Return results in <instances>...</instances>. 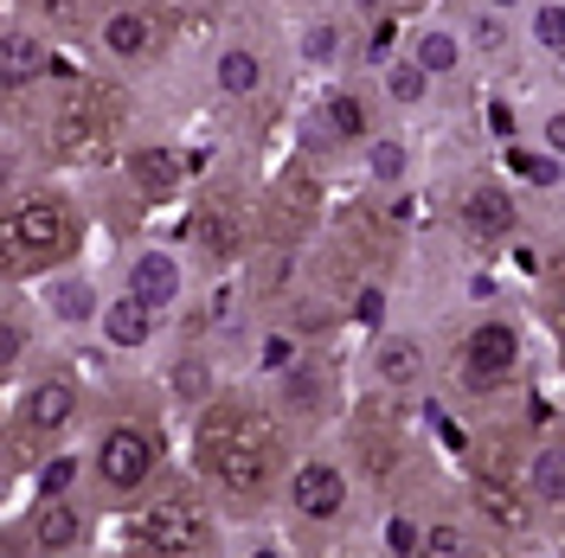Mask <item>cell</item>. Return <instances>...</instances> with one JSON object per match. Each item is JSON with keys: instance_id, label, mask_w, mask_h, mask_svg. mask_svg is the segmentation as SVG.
<instances>
[{"instance_id": "cell-1", "label": "cell", "mask_w": 565, "mask_h": 558, "mask_svg": "<svg viewBox=\"0 0 565 558\" xmlns=\"http://www.w3.org/2000/svg\"><path fill=\"white\" fill-rule=\"evenodd\" d=\"M206 455H212V475L238 494H257L270 482V469H277V443H270L264 423H218Z\"/></svg>"}, {"instance_id": "cell-2", "label": "cell", "mask_w": 565, "mask_h": 558, "mask_svg": "<svg viewBox=\"0 0 565 558\" xmlns=\"http://www.w3.org/2000/svg\"><path fill=\"white\" fill-rule=\"evenodd\" d=\"M206 514L200 507H186V501H154L148 514L136 521V546L141 552H168V558H186L206 546Z\"/></svg>"}, {"instance_id": "cell-3", "label": "cell", "mask_w": 565, "mask_h": 558, "mask_svg": "<svg viewBox=\"0 0 565 558\" xmlns=\"http://www.w3.org/2000/svg\"><path fill=\"white\" fill-rule=\"evenodd\" d=\"M7 245L26 257H65L71 250V212L58 200H26L7 218Z\"/></svg>"}, {"instance_id": "cell-4", "label": "cell", "mask_w": 565, "mask_h": 558, "mask_svg": "<svg viewBox=\"0 0 565 558\" xmlns=\"http://www.w3.org/2000/svg\"><path fill=\"white\" fill-rule=\"evenodd\" d=\"M154 455H161V443L148 430H136V423H122V430H109L104 450H97V475H104L109 489H136V482H148Z\"/></svg>"}, {"instance_id": "cell-5", "label": "cell", "mask_w": 565, "mask_h": 558, "mask_svg": "<svg viewBox=\"0 0 565 558\" xmlns=\"http://www.w3.org/2000/svg\"><path fill=\"white\" fill-rule=\"evenodd\" d=\"M514 353H521V334H514L508 321H482V328L469 334V379L494 385L508 366H514Z\"/></svg>"}, {"instance_id": "cell-6", "label": "cell", "mask_w": 565, "mask_h": 558, "mask_svg": "<svg viewBox=\"0 0 565 558\" xmlns=\"http://www.w3.org/2000/svg\"><path fill=\"white\" fill-rule=\"evenodd\" d=\"M296 514H309V521H334L341 514V501H348V482H341V469H328V462H309L302 475H296Z\"/></svg>"}, {"instance_id": "cell-7", "label": "cell", "mask_w": 565, "mask_h": 558, "mask_svg": "<svg viewBox=\"0 0 565 558\" xmlns=\"http://www.w3.org/2000/svg\"><path fill=\"white\" fill-rule=\"evenodd\" d=\"M462 212H469V232H476V238H508V232H514V206H508L501 186H476Z\"/></svg>"}, {"instance_id": "cell-8", "label": "cell", "mask_w": 565, "mask_h": 558, "mask_svg": "<svg viewBox=\"0 0 565 558\" xmlns=\"http://www.w3.org/2000/svg\"><path fill=\"white\" fill-rule=\"evenodd\" d=\"M129 289H136L148 309H168V302H174V289H180L174 257H141L136 270H129Z\"/></svg>"}, {"instance_id": "cell-9", "label": "cell", "mask_w": 565, "mask_h": 558, "mask_svg": "<svg viewBox=\"0 0 565 558\" xmlns=\"http://www.w3.org/2000/svg\"><path fill=\"white\" fill-rule=\"evenodd\" d=\"M39 71H45V45H39L33 33H7V45H0V77H7V90L33 84Z\"/></svg>"}, {"instance_id": "cell-10", "label": "cell", "mask_w": 565, "mask_h": 558, "mask_svg": "<svg viewBox=\"0 0 565 558\" xmlns=\"http://www.w3.org/2000/svg\"><path fill=\"white\" fill-rule=\"evenodd\" d=\"M148 314H154V309L129 289L122 302H109V309H104V334L116 341V347H141V341H148Z\"/></svg>"}, {"instance_id": "cell-11", "label": "cell", "mask_w": 565, "mask_h": 558, "mask_svg": "<svg viewBox=\"0 0 565 558\" xmlns=\"http://www.w3.org/2000/svg\"><path fill=\"white\" fill-rule=\"evenodd\" d=\"M71 411H77L71 385H39L33 398H26V423H33V430H45V437H52V430H65Z\"/></svg>"}, {"instance_id": "cell-12", "label": "cell", "mask_w": 565, "mask_h": 558, "mask_svg": "<svg viewBox=\"0 0 565 558\" xmlns=\"http://www.w3.org/2000/svg\"><path fill=\"white\" fill-rule=\"evenodd\" d=\"M129 174H136L148 193H168V186L180 180V154L174 148H141L136 161H129Z\"/></svg>"}, {"instance_id": "cell-13", "label": "cell", "mask_w": 565, "mask_h": 558, "mask_svg": "<svg viewBox=\"0 0 565 558\" xmlns=\"http://www.w3.org/2000/svg\"><path fill=\"white\" fill-rule=\"evenodd\" d=\"M33 533H39L45 552H65V546H77V514H71L65 501H45L39 521H33Z\"/></svg>"}, {"instance_id": "cell-14", "label": "cell", "mask_w": 565, "mask_h": 558, "mask_svg": "<svg viewBox=\"0 0 565 558\" xmlns=\"http://www.w3.org/2000/svg\"><path fill=\"white\" fill-rule=\"evenodd\" d=\"M97 148H104V122L84 116V109H71L65 122H58V154H77V161H84V154H97Z\"/></svg>"}, {"instance_id": "cell-15", "label": "cell", "mask_w": 565, "mask_h": 558, "mask_svg": "<svg viewBox=\"0 0 565 558\" xmlns=\"http://www.w3.org/2000/svg\"><path fill=\"white\" fill-rule=\"evenodd\" d=\"M257 84H264V65H257L250 52H225V58H218V90H225V97H250Z\"/></svg>"}, {"instance_id": "cell-16", "label": "cell", "mask_w": 565, "mask_h": 558, "mask_svg": "<svg viewBox=\"0 0 565 558\" xmlns=\"http://www.w3.org/2000/svg\"><path fill=\"white\" fill-rule=\"evenodd\" d=\"M476 501H482V514H489L494 526H508V533H521L527 526V501L508 489H476Z\"/></svg>"}, {"instance_id": "cell-17", "label": "cell", "mask_w": 565, "mask_h": 558, "mask_svg": "<svg viewBox=\"0 0 565 558\" xmlns=\"http://www.w3.org/2000/svg\"><path fill=\"white\" fill-rule=\"evenodd\" d=\"M104 45L109 52H122V58L148 52V20H141V13H116V20L104 26Z\"/></svg>"}, {"instance_id": "cell-18", "label": "cell", "mask_w": 565, "mask_h": 558, "mask_svg": "<svg viewBox=\"0 0 565 558\" xmlns=\"http://www.w3.org/2000/svg\"><path fill=\"white\" fill-rule=\"evenodd\" d=\"M533 489L565 494V450H540V462H533Z\"/></svg>"}, {"instance_id": "cell-19", "label": "cell", "mask_w": 565, "mask_h": 558, "mask_svg": "<svg viewBox=\"0 0 565 558\" xmlns=\"http://www.w3.org/2000/svg\"><path fill=\"white\" fill-rule=\"evenodd\" d=\"M424 77H430V71H424V65H398V71H392V77H386L392 104H418V97H424Z\"/></svg>"}, {"instance_id": "cell-20", "label": "cell", "mask_w": 565, "mask_h": 558, "mask_svg": "<svg viewBox=\"0 0 565 558\" xmlns=\"http://www.w3.org/2000/svg\"><path fill=\"white\" fill-rule=\"evenodd\" d=\"M328 122H334V136H366V109H360V97H334V104H328Z\"/></svg>"}, {"instance_id": "cell-21", "label": "cell", "mask_w": 565, "mask_h": 558, "mask_svg": "<svg viewBox=\"0 0 565 558\" xmlns=\"http://www.w3.org/2000/svg\"><path fill=\"white\" fill-rule=\"evenodd\" d=\"M533 39H540L546 52H565V7H540V13H533Z\"/></svg>"}, {"instance_id": "cell-22", "label": "cell", "mask_w": 565, "mask_h": 558, "mask_svg": "<svg viewBox=\"0 0 565 558\" xmlns=\"http://www.w3.org/2000/svg\"><path fill=\"white\" fill-rule=\"evenodd\" d=\"M418 65L424 71H450V65H457V39H450V33H430L418 45Z\"/></svg>"}, {"instance_id": "cell-23", "label": "cell", "mask_w": 565, "mask_h": 558, "mask_svg": "<svg viewBox=\"0 0 565 558\" xmlns=\"http://www.w3.org/2000/svg\"><path fill=\"white\" fill-rule=\"evenodd\" d=\"M380 373L386 379H418V347H386L380 353Z\"/></svg>"}, {"instance_id": "cell-24", "label": "cell", "mask_w": 565, "mask_h": 558, "mask_svg": "<svg viewBox=\"0 0 565 558\" xmlns=\"http://www.w3.org/2000/svg\"><path fill=\"white\" fill-rule=\"evenodd\" d=\"M386 552H398V558H405V552H424V533H418L412 521H392V526H386Z\"/></svg>"}, {"instance_id": "cell-25", "label": "cell", "mask_w": 565, "mask_h": 558, "mask_svg": "<svg viewBox=\"0 0 565 558\" xmlns=\"http://www.w3.org/2000/svg\"><path fill=\"white\" fill-rule=\"evenodd\" d=\"M71 475H77V462H71V455H52V462H45V475H39V489H45V494H65Z\"/></svg>"}, {"instance_id": "cell-26", "label": "cell", "mask_w": 565, "mask_h": 558, "mask_svg": "<svg viewBox=\"0 0 565 558\" xmlns=\"http://www.w3.org/2000/svg\"><path fill=\"white\" fill-rule=\"evenodd\" d=\"M373 174L398 180V174H405V148H392V141H386V148H373Z\"/></svg>"}, {"instance_id": "cell-27", "label": "cell", "mask_w": 565, "mask_h": 558, "mask_svg": "<svg viewBox=\"0 0 565 558\" xmlns=\"http://www.w3.org/2000/svg\"><path fill=\"white\" fill-rule=\"evenodd\" d=\"M424 552H437V558H457V552H462L457 526H437V533H424Z\"/></svg>"}, {"instance_id": "cell-28", "label": "cell", "mask_w": 565, "mask_h": 558, "mask_svg": "<svg viewBox=\"0 0 565 558\" xmlns=\"http://www.w3.org/2000/svg\"><path fill=\"white\" fill-rule=\"evenodd\" d=\"M186 238H206L212 250H225V218H193V225H186Z\"/></svg>"}, {"instance_id": "cell-29", "label": "cell", "mask_w": 565, "mask_h": 558, "mask_svg": "<svg viewBox=\"0 0 565 558\" xmlns=\"http://www.w3.org/2000/svg\"><path fill=\"white\" fill-rule=\"evenodd\" d=\"M508 168H514V174H527V180H553V168H546V161H533V154H521V148L508 154Z\"/></svg>"}, {"instance_id": "cell-30", "label": "cell", "mask_w": 565, "mask_h": 558, "mask_svg": "<svg viewBox=\"0 0 565 558\" xmlns=\"http://www.w3.org/2000/svg\"><path fill=\"white\" fill-rule=\"evenodd\" d=\"M380 314H386V296H380V289H366V296H360V321H366V328H380Z\"/></svg>"}, {"instance_id": "cell-31", "label": "cell", "mask_w": 565, "mask_h": 558, "mask_svg": "<svg viewBox=\"0 0 565 558\" xmlns=\"http://www.w3.org/2000/svg\"><path fill=\"white\" fill-rule=\"evenodd\" d=\"M392 39H398V26H392V20H380V26H373V52H380V58L392 52Z\"/></svg>"}, {"instance_id": "cell-32", "label": "cell", "mask_w": 565, "mask_h": 558, "mask_svg": "<svg viewBox=\"0 0 565 558\" xmlns=\"http://www.w3.org/2000/svg\"><path fill=\"white\" fill-rule=\"evenodd\" d=\"M328 52H334V33H328V26H316V33H309V58H328Z\"/></svg>"}, {"instance_id": "cell-33", "label": "cell", "mask_w": 565, "mask_h": 558, "mask_svg": "<svg viewBox=\"0 0 565 558\" xmlns=\"http://www.w3.org/2000/svg\"><path fill=\"white\" fill-rule=\"evenodd\" d=\"M180 391L193 398V391H206V373H193V366H180Z\"/></svg>"}, {"instance_id": "cell-34", "label": "cell", "mask_w": 565, "mask_h": 558, "mask_svg": "<svg viewBox=\"0 0 565 558\" xmlns=\"http://www.w3.org/2000/svg\"><path fill=\"white\" fill-rule=\"evenodd\" d=\"M444 450H450V455H462V450H469V437H462L457 423H444Z\"/></svg>"}, {"instance_id": "cell-35", "label": "cell", "mask_w": 565, "mask_h": 558, "mask_svg": "<svg viewBox=\"0 0 565 558\" xmlns=\"http://www.w3.org/2000/svg\"><path fill=\"white\" fill-rule=\"evenodd\" d=\"M546 141H553V148H559V154H565V109H559V116H553V122H546Z\"/></svg>"}]
</instances>
